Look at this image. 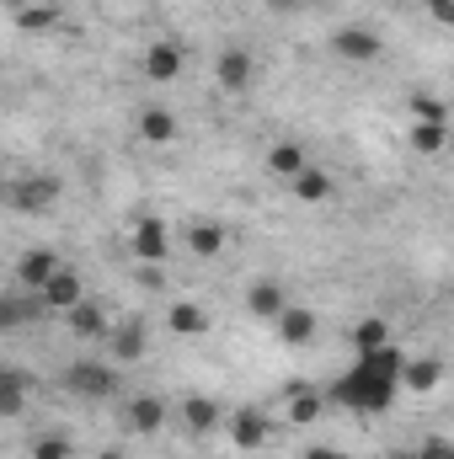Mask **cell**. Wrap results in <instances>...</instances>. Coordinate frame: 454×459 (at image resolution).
<instances>
[{
    "label": "cell",
    "mask_w": 454,
    "mask_h": 459,
    "mask_svg": "<svg viewBox=\"0 0 454 459\" xmlns=\"http://www.w3.org/2000/svg\"><path fill=\"white\" fill-rule=\"evenodd\" d=\"M401 368H406V352H401L396 342L374 347V352H358L353 368L332 379L327 401H337V406H347V411H363V417L390 411L396 395H401Z\"/></svg>",
    "instance_id": "cell-1"
},
{
    "label": "cell",
    "mask_w": 454,
    "mask_h": 459,
    "mask_svg": "<svg viewBox=\"0 0 454 459\" xmlns=\"http://www.w3.org/2000/svg\"><path fill=\"white\" fill-rule=\"evenodd\" d=\"M65 390L81 395V401H113L118 390H123V379H118V368L108 358H75L65 368Z\"/></svg>",
    "instance_id": "cell-2"
},
{
    "label": "cell",
    "mask_w": 454,
    "mask_h": 459,
    "mask_svg": "<svg viewBox=\"0 0 454 459\" xmlns=\"http://www.w3.org/2000/svg\"><path fill=\"white\" fill-rule=\"evenodd\" d=\"M59 193H65L59 177H22V182L5 187V204H11L16 214H48V209L59 204Z\"/></svg>",
    "instance_id": "cell-3"
},
{
    "label": "cell",
    "mask_w": 454,
    "mask_h": 459,
    "mask_svg": "<svg viewBox=\"0 0 454 459\" xmlns=\"http://www.w3.org/2000/svg\"><path fill=\"white\" fill-rule=\"evenodd\" d=\"M332 54L342 65H374V59H385V38L369 32V27H337L332 32Z\"/></svg>",
    "instance_id": "cell-4"
},
{
    "label": "cell",
    "mask_w": 454,
    "mask_h": 459,
    "mask_svg": "<svg viewBox=\"0 0 454 459\" xmlns=\"http://www.w3.org/2000/svg\"><path fill=\"white\" fill-rule=\"evenodd\" d=\"M128 251H134V262H161L166 267V256H171V225L155 220V214H144L139 225L128 230Z\"/></svg>",
    "instance_id": "cell-5"
},
{
    "label": "cell",
    "mask_w": 454,
    "mask_h": 459,
    "mask_svg": "<svg viewBox=\"0 0 454 459\" xmlns=\"http://www.w3.org/2000/svg\"><path fill=\"white\" fill-rule=\"evenodd\" d=\"M59 267H65V262H59V251L32 246V251H22V256H16V267H11V273H16V289H32V294H38Z\"/></svg>",
    "instance_id": "cell-6"
},
{
    "label": "cell",
    "mask_w": 454,
    "mask_h": 459,
    "mask_svg": "<svg viewBox=\"0 0 454 459\" xmlns=\"http://www.w3.org/2000/svg\"><path fill=\"white\" fill-rule=\"evenodd\" d=\"M38 294H43L48 316H70V310L86 299V283H81V273H75V267H59V273H54V278H48Z\"/></svg>",
    "instance_id": "cell-7"
},
{
    "label": "cell",
    "mask_w": 454,
    "mask_h": 459,
    "mask_svg": "<svg viewBox=\"0 0 454 459\" xmlns=\"http://www.w3.org/2000/svg\"><path fill=\"white\" fill-rule=\"evenodd\" d=\"M123 428L139 433V438H144V433H161V428H166V401L150 395V390L128 395V401H123Z\"/></svg>",
    "instance_id": "cell-8"
},
{
    "label": "cell",
    "mask_w": 454,
    "mask_h": 459,
    "mask_svg": "<svg viewBox=\"0 0 454 459\" xmlns=\"http://www.w3.org/2000/svg\"><path fill=\"white\" fill-rule=\"evenodd\" d=\"M267 438H273V422H267L257 406H240V411L230 417V444H235L240 455H257Z\"/></svg>",
    "instance_id": "cell-9"
},
{
    "label": "cell",
    "mask_w": 454,
    "mask_h": 459,
    "mask_svg": "<svg viewBox=\"0 0 454 459\" xmlns=\"http://www.w3.org/2000/svg\"><path fill=\"white\" fill-rule=\"evenodd\" d=\"M220 422H225V406H220L214 395H188V401H182V428H188L193 438L220 433Z\"/></svg>",
    "instance_id": "cell-10"
},
{
    "label": "cell",
    "mask_w": 454,
    "mask_h": 459,
    "mask_svg": "<svg viewBox=\"0 0 454 459\" xmlns=\"http://www.w3.org/2000/svg\"><path fill=\"white\" fill-rule=\"evenodd\" d=\"M65 326H70V337H81V342H97V337H113V321H108V310L97 305V299H81L70 316H65Z\"/></svg>",
    "instance_id": "cell-11"
},
{
    "label": "cell",
    "mask_w": 454,
    "mask_h": 459,
    "mask_svg": "<svg viewBox=\"0 0 454 459\" xmlns=\"http://www.w3.org/2000/svg\"><path fill=\"white\" fill-rule=\"evenodd\" d=\"M214 81H220L225 91H246V86L257 81V59H251L246 48H225V54L214 59Z\"/></svg>",
    "instance_id": "cell-12"
},
{
    "label": "cell",
    "mask_w": 454,
    "mask_h": 459,
    "mask_svg": "<svg viewBox=\"0 0 454 459\" xmlns=\"http://www.w3.org/2000/svg\"><path fill=\"white\" fill-rule=\"evenodd\" d=\"M144 75H150L155 86L177 81V75H182V43H171V38L150 43V48H144Z\"/></svg>",
    "instance_id": "cell-13"
},
{
    "label": "cell",
    "mask_w": 454,
    "mask_h": 459,
    "mask_svg": "<svg viewBox=\"0 0 454 459\" xmlns=\"http://www.w3.org/2000/svg\"><path fill=\"white\" fill-rule=\"evenodd\" d=\"M246 310H251L257 321H273V326H278V316L289 310V299H284V283H273V278H257V283L246 289Z\"/></svg>",
    "instance_id": "cell-14"
},
{
    "label": "cell",
    "mask_w": 454,
    "mask_h": 459,
    "mask_svg": "<svg viewBox=\"0 0 454 459\" xmlns=\"http://www.w3.org/2000/svg\"><path fill=\"white\" fill-rule=\"evenodd\" d=\"M38 316H48V305H43V294H32V289H16V294L0 299V326H5V332H16V326H27V321H38Z\"/></svg>",
    "instance_id": "cell-15"
},
{
    "label": "cell",
    "mask_w": 454,
    "mask_h": 459,
    "mask_svg": "<svg viewBox=\"0 0 454 459\" xmlns=\"http://www.w3.org/2000/svg\"><path fill=\"white\" fill-rule=\"evenodd\" d=\"M444 385V358H406V368H401V390H412V395H433Z\"/></svg>",
    "instance_id": "cell-16"
},
{
    "label": "cell",
    "mask_w": 454,
    "mask_h": 459,
    "mask_svg": "<svg viewBox=\"0 0 454 459\" xmlns=\"http://www.w3.org/2000/svg\"><path fill=\"white\" fill-rule=\"evenodd\" d=\"M316 332H321V321H316V310H305V305H289V310L278 316V337L289 347H310Z\"/></svg>",
    "instance_id": "cell-17"
},
{
    "label": "cell",
    "mask_w": 454,
    "mask_h": 459,
    "mask_svg": "<svg viewBox=\"0 0 454 459\" xmlns=\"http://www.w3.org/2000/svg\"><path fill=\"white\" fill-rule=\"evenodd\" d=\"M305 166H310V155H305V144H300V139H278V144H267V171H273V177L294 182Z\"/></svg>",
    "instance_id": "cell-18"
},
{
    "label": "cell",
    "mask_w": 454,
    "mask_h": 459,
    "mask_svg": "<svg viewBox=\"0 0 454 459\" xmlns=\"http://www.w3.org/2000/svg\"><path fill=\"white\" fill-rule=\"evenodd\" d=\"M166 321H171L177 337H209L214 332V316L204 305H193V299H171V316Z\"/></svg>",
    "instance_id": "cell-19"
},
{
    "label": "cell",
    "mask_w": 454,
    "mask_h": 459,
    "mask_svg": "<svg viewBox=\"0 0 454 459\" xmlns=\"http://www.w3.org/2000/svg\"><path fill=\"white\" fill-rule=\"evenodd\" d=\"M118 363H139L144 358V347H150V332H144V321H118L113 337H108Z\"/></svg>",
    "instance_id": "cell-20"
},
{
    "label": "cell",
    "mask_w": 454,
    "mask_h": 459,
    "mask_svg": "<svg viewBox=\"0 0 454 459\" xmlns=\"http://www.w3.org/2000/svg\"><path fill=\"white\" fill-rule=\"evenodd\" d=\"M321 411H327V390H316V385H289V422L310 428Z\"/></svg>",
    "instance_id": "cell-21"
},
{
    "label": "cell",
    "mask_w": 454,
    "mask_h": 459,
    "mask_svg": "<svg viewBox=\"0 0 454 459\" xmlns=\"http://www.w3.org/2000/svg\"><path fill=\"white\" fill-rule=\"evenodd\" d=\"M177 134L182 128H177V113L171 108H144L139 113V139L144 144H177Z\"/></svg>",
    "instance_id": "cell-22"
},
{
    "label": "cell",
    "mask_w": 454,
    "mask_h": 459,
    "mask_svg": "<svg viewBox=\"0 0 454 459\" xmlns=\"http://www.w3.org/2000/svg\"><path fill=\"white\" fill-rule=\"evenodd\" d=\"M289 193H294L300 204H327V198H332V177H327L321 166H305V171L289 182Z\"/></svg>",
    "instance_id": "cell-23"
},
{
    "label": "cell",
    "mask_w": 454,
    "mask_h": 459,
    "mask_svg": "<svg viewBox=\"0 0 454 459\" xmlns=\"http://www.w3.org/2000/svg\"><path fill=\"white\" fill-rule=\"evenodd\" d=\"M406 144H412L417 155H444V150H450V123H412Z\"/></svg>",
    "instance_id": "cell-24"
},
{
    "label": "cell",
    "mask_w": 454,
    "mask_h": 459,
    "mask_svg": "<svg viewBox=\"0 0 454 459\" xmlns=\"http://www.w3.org/2000/svg\"><path fill=\"white\" fill-rule=\"evenodd\" d=\"M188 246H193V256H220L225 251V230L214 220H193L188 225Z\"/></svg>",
    "instance_id": "cell-25"
},
{
    "label": "cell",
    "mask_w": 454,
    "mask_h": 459,
    "mask_svg": "<svg viewBox=\"0 0 454 459\" xmlns=\"http://www.w3.org/2000/svg\"><path fill=\"white\" fill-rule=\"evenodd\" d=\"M374 347H390V321L385 316H363L353 326V352H374Z\"/></svg>",
    "instance_id": "cell-26"
},
{
    "label": "cell",
    "mask_w": 454,
    "mask_h": 459,
    "mask_svg": "<svg viewBox=\"0 0 454 459\" xmlns=\"http://www.w3.org/2000/svg\"><path fill=\"white\" fill-rule=\"evenodd\" d=\"M27 411V379L16 368L0 374V417H22Z\"/></svg>",
    "instance_id": "cell-27"
},
{
    "label": "cell",
    "mask_w": 454,
    "mask_h": 459,
    "mask_svg": "<svg viewBox=\"0 0 454 459\" xmlns=\"http://www.w3.org/2000/svg\"><path fill=\"white\" fill-rule=\"evenodd\" d=\"M54 22H59V5H48V0H32V5L16 11V27H27V32H43Z\"/></svg>",
    "instance_id": "cell-28"
},
{
    "label": "cell",
    "mask_w": 454,
    "mask_h": 459,
    "mask_svg": "<svg viewBox=\"0 0 454 459\" xmlns=\"http://www.w3.org/2000/svg\"><path fill=\"white\" fill-rule=\"evenodd\" d=\"M412 123H450V102L417 91V97H412Z\"/></svg>",
    "instance_id": "cell-29"
},
{
    "label": "cell",
    "mask_w": 454,
    "mask_h": 459,
    "mask_svg": "<svg viewBox=\"0 0 454 459\" xmlns=\"http://www.w3.org/2000/svg\"><path fill=\"white\" fill-rule=\"evenodd\" d=\"M27 455L32 459H70V438H65V433H38Z\"/></svg>",
    "instance_id": "cell-30"
},
{
    "label": "cell",
    "mask_w": 454,
    "mask_h": 459,
    "mask_svg": "<svg viewBox=\"0 0 454 459\" xmlns=\"http://www.w3.org/2000/svg\"><path fill=\"white\" fill-rule=\"evenodd\" d=\"M134 283H139V289H150V294H155V289H166L161 262H139V267H134Z\"/></svg>",
    "instance_id": "cell-31"
},
{
    "label": "cell",
    "mask_w": 454,
    "mask_h": 459,
    "mask_svg": "<svg viewBox=\"0 0 454 459\" xmlns=\"http://www.w3.org/2000/svg\"><path fill=\"white\" fill-rule=\"evenodd\" d=\"M423 5H428V16H433L439 27H450L454 32V0H423Z\"/></svg>",
    "instance_id": "cell-32"
},
{
    "label": "cell",
    "mask_w": 454,
    "mask_h": 459,
    "mask_svg": "<svg viewBox=\"0 0 454 459\" xmlns=\"http://www.w3.org/2000/svg\"><path fill=\"white\" fill-rule=\"evenodd\" d=\"M417 459H450V438H423Z\"/></svg>",
    "instance_id": "cell-33"
},
{
    "label": "cell",
    "mask_w": 454,
    "mask_h": 459,
    "mask_svg": "<svg viewBox=\"0 0 454 459\" xmlns=\"http://www.w3.org/2000/svg\"><path fill=\"white\" fill-rule=\"evenodd\" d=\"M300 459H347V455H337V449H305Z\"/></svg>",
    "instance_id": "cell-34"
},
{
    "label": "cell",
    "mask_w": 454,
    "mask_h": 459,
    "mask_svg": "<svg viewBox=\"0 0 454 459\" xmlns=\"http://www.w3.org/2000/svg\"><path fill=\"white\" fill-rule=\"evenodd\" d=\"M97 459H128V455H123V449H102Z\"/></svg>",
    "instance_id": "cell-35"
},
{
    "label": "cell",
    "mask_w": 454,
    "mask_h": 459,
    "mask_svg": "<svg viewBox=\"0 0 454 459\" xmlns=\"http://www.w3.org/2000/svg\"><path fill=\"white\" fill-rule=\"evenodd\" d=\"M5 5H11V11H22V5H32V0H5Z\"/></svg>",
    "instance_id": "cell-36"
},
{
    "label": "cell",
    "mask_w": 454,
    "mask_h": 459,
    "mask_svg": "<svg viewBox=\"0 0 454 459\" xmlns=\"http://www.w3.org/2000/svg\"><path fill=\"white\" fill-rule=\"evenodd\" d=\"M273 5H300V0H273Z\"/></svg>",
    "instance_id": "cell-37"
},
{
    "label": "cell",
    "mask_w": 454,
    "mask_h": 459,
    "mask_svg": "<svg viewBox=\"0 0 454 459\" xmlns=\"http://www.w3.org/2000/svg\"><path fill=\"white\" fill-rule=\"evenodd\" d=\"M390 459H417V455H390Z\"/></svg>",
    "instance_id": "cell-38"
},
{
    "label": "cell",
    "mask_w": 454,
    "mask_h": 459,
    "mask_svg": "<svg viewBox=\"0 0 454 459\" xmlns=\"http://www.w3.org/2000/svg\"><path fill=\"white\" fill-rule=\"evenodd\" d=\"M450 459H454V444H450Z\"/></svg>",
    "instance_id": "cell-39"
}]
</instances>
